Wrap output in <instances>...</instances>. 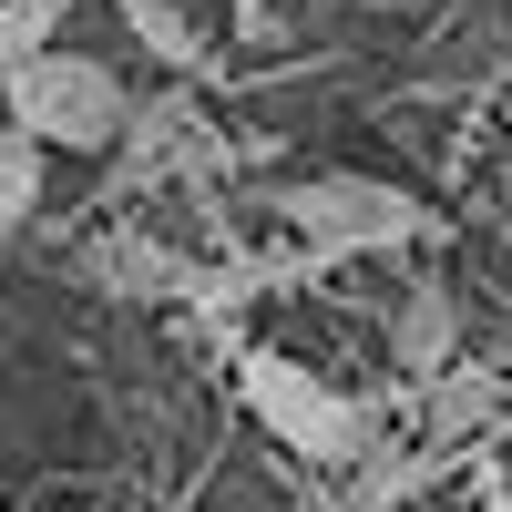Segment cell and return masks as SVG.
Segmentation results:
<instances>
[{"mask_svg":"<svg viewBox=\"0 0 512 512\" xmlns=\"http://www.w3.org/2000/svg\"><path fill=\"white\" fill-rule=\"evenodd\" d=\"M236 390H246V410L277 431V451L318 461V472H359V461L379 451L369 400H349L338 379H318L308 359H287V349H236Z\"/></svg>","mask_w":512,"mask_h":512,"instance_id":"6da1fadb","label":"cell"},{"mask_svg":"<svg viewBox=\"0 0 512 512\" xmlns=\"http://www.w3.org/2000/svg\"><path fill=\"white\" fill-rule=\"evenodd\" d=\"M0 103H11V123L41 134L52 154H113L123 144V113H134L123 72L93 62V52H62V41H41L31 62L0 72Z\"/></svg>","mask_w":512,"mask_h":512,"instance_id":"7a4b0ae2","label":"cell"},{"mask_svg":"<svg viewBox=\"0 0 512 512\" xmlns=\"http://www.w3.org/2000/svg\"><path fill=\"white\" fill-rule=\"evenodd\" d=\"M277 226L328 256H400L441 226V205H420L410 185H379V175H297L277 185Z\"/></svg>","mask_w":512,"mask_h":512,"instance_id":"3957f363","label":"cell"},{"mask_svg":"<svg viewBox=\"0 0 512 512\" xmlns=\"http://www.w3.org/2000/svg\"><path fill=\"white\" fill-rule=\"evenodd\" d=\"M502 410H512L502 369H461V359H441L431 379H420V441H431V451H461V441L502 431Z\"/></svg>","mask_w":512,"mask_h":512,"instance_id":"277c9868","label":"cell"},{"mask_svg":"<svg viewBox=\"0 0 512 512\" xmlns=\"http://www.w3.org/2000/svg\"><path fill=\"white\" fill-rule=\"evenodd\" d=\"M390 359H400L410 390H420L441 359H461V297H451L441 277H420V287L400 297V318H390Z\"/></svg>","mask_w":512,"mask_h":512,"instance_id":"5b68a950","label":"cell"},{"mask_svg":"<svg viewBox=\"0 0 512 512\" xmlns=\"http://www.w3.org/2000/svg\"><path fill=\"white\" fill-rule=\"evenodd\" d=\"M41 185H52V144L21 134V123H0V236H21L41 216Z\"/></svg>","mask_w":512,"mask_h":512,"instance_id":"8992f818","label":"cell"},{"mask_svg":"<svg viewBox=\"0 0 512 512\" xmlns=\"http://www.w3.org/2000/svg\"><path fill=\"white\" fill-rule=\"evenodd\" d=\"M123 21H134V41L154 62H175V72H205V41H195V21L185 11H164V0H113Z\"/></svg>","mask_w":512,"mask_h":512,"instance_id":"52a82bcc","label":"cell"},{"mask_svg":"<svg viewBox=\"0 0 512 512\" xmlns=\"http://www.w3.org/2000/svg\"><path fill=\"white\" fill-rule=\"evenodd\" d=\"M62 21H72V0H0V72L31 62L41 41H62Z\"/></svg>","mask_w":512,"mask_h":512,"instance_id":"ba28073f","label":"cell"},{"mask_svg":"<svg viewBox=\"0 0 512 512\" xmlns=\"http://www.w3.org/2000/svg\"><path fill=\"white\" fill-rule=\"evenodd\" d=\"M502 441H512V410H502Z\"/></svg>","mask_w":512,"mask_h":512,"instance_id":"9c48e42d","label":"cell"},{"mask_svg":"<svg viewBox=\"0 0 512 512\" xmlns=\"http://www.w3.org/2000/svg\"><path fill=\"white\" fill-rule=\"evenodd\" d=\"M246 11H267V0H246Z\"/></svg>","mask_w":512,"mask_h":512,"instance_id":"30bf717a","label":"cell"},{"mask_svg":"<svg viewBox=\"0 0 512 512\" xmlns=\"http://www.w3.org/2000/svg\"><path fill=\"white\" fill-rule=\"evenodd\" d=\"M492 512H512V502H492Z\"/></svg>","mask_w":512,"mask_h":512,"instance_id":"8fae6325","label":"cell"}]
</instances>
